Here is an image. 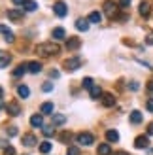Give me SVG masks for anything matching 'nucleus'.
Here are the masks:
<instances>
[{
    "label": "nucleus",
    "mask_w": 153,
    "mask_h": 155,
    "mask_svg": "<svg viewBox=\"0 0 153 155\" xmlns=\"http://www.w3.org/2000/svg\"><path fill=\"white\" fill-rule=\"evenodd\" d=\"M98 155H112L110 144H100V146H98Z\"/></svg>",
    "instance_id": "21"
},
{
    "label": "nucleus",
    "mask_w": 153,
    "mask_h": 155,
    "mask_svg": "<svg viewBox=\"0 0 153 155\" xmlns=\"http://www.w3.org/2000/svg\"><path fill=\"white\" fill-rule=\"evenodd\" d=\"M0 32L4 34V40H6L8 44H11V42H13V32H11V30L8 28V27H4V25H0Z\"/></svg>",
    "instance_id": "11"
},
{
    "label": "nucleus",
    "mask_w": 153,
    "mask_h": 155,
    "mask_svg": "<svg viewBox=\"0 0 153 155\" xmlns=\"http://www.w3.org/2000/svg\"><path fill=\"white\" fill-rule=\"evenodd\" d=\"M80 38H76V36H72V38H68V42H66V49H70V51H74V49H78L80 48Z\"/></svg>",
    "instance_id": "9"
},
{
    "label": "nucleus",
    "mask_w": 153,
    "mask_h": 155,
    "mask_svg": "<svg viewBox=\"0 0 153 155\" xmlns=\"http://www.w3.org/2000/svg\"><path fill=\"white\" fill-rule=\"evenodd\" d=\"M148 91H149L151 95H153V81H149V83H148Z\"/></svg>",
    "instance_id": "42"
},
{
    "label": "nucleus",
    "mask_w": 153,
    "mask_h": 155,
    "mask_svg": "<svg viewBox=\"0 0 153 155\" xmlns=\"http://www.w3.org/2000/svg\"><path fill=\"white\" fill-rule=\"evenodd\" d=\"M104 13L108 15L110 19L117 17V4L113 2V0H106V2H104Z\"/></svg>",
    "instance_id": "2"
},
{
    "label": "nucleus",
    "mask_w": 153,
    "mask_h": 155,
    "mask_svg": "<svg viewBox=\"0 0 153 155\" xmlns=\"http://www.w3.org/2000/svg\"><path fill=\"white\" fill-rule=\"evenodd\" d=\"M66 155H80V148H76V146H70V148L66 150Z\"/></svg>",
    "instance_id": "31"
},
{
    "label": "nucleus",
    "mask_w": 153,
    "mask_h": 155,
    "mask_svg": "<svg viewBox=\"0 0 153 155\" xmlns=\"http://www.w3.org/2000/svg\"><path fill=\"white\" fill-rule=\"evenodd\" d=\"M138 12H140V15H142V17H149V12H151V8H149V4H148V2H142Z\"/></svg>",
    "instance_id": "19"
},
{
    "label": "nucleus",
    "mask_w": 153,
    "mask_h": 155,
    "mask_svg": "<svg viewBox=\"0 0 153 155\" xmlns=\"http://www.w3.org/2000/svg\"><path fill=\"white\" fill-rule=\"evenodd\" d=\"M42 91H45V93L53 91V83H49V81H47V83H44V85H42Z\"/></svg>",
    "instance_id": "34"
},
{
    "label": "nucleus",
    "mask_w": 153,
    "mask_h": 155,
    "mask_svg": "<svg viewBox=\"0 0 153 155\" xmlns=\"http://www.w3.org/2000/svg\"><path fill=\"white\" fill-rule=\"evenodd\" d=\"M25 72H28V70H27V64H19V66L13 70V76H15V78H19V76H23Z\"/></svg>",
    "instance_id": "28"
},
{
    "label": "nucleus",
    "mask_w": 153,
    "mask_h": 155,
    "mask_svg": "<svg viewBox=\"0 0 153 155\" xmlns=\"http://www.w3.org/2000/svg\"><path fill=\"white\" fill-rule=\"evenodd\" d=\"M30 125L32 127H44V117L40 114H34L32 117H30Z\"/></svg>",
    "instance_id": "14"
},
{
    "label": "nucleus",
    "mask_w": 153,
    "mask_h": 155,
    "mask_svg": "<svg viewBox=\"0 0 153 155\" xmlns=\"http://www.w3.org/2000/svg\"><path fill=\"white\" fill-rule=\"evenodd\" d=\"M113 155H129L127 151H117V153H113Z\"/></svg>",
    "instance_id": "44"
},
{
    "label": "nucleus",
    "mask_w": 153,
    "mask_h": 155,
    "mask_svg": "<svg viewBox=\"0 0 153 155\" xmlns=\"http://www.w3.org/2000/svg\"><path fill=\"white\" fill-rule=\"evenodd\" d=\"M53 12H55V15H59V17H64V15L68 13V8H66V4L64 2H55L53 4Z\"/></svg>",
    "instance_id": "5"
},
{
    "label": "nucleus",
    "mask_w": 153,
    "mask_h": 155,
    "mask_svg": "<svg viewBox=\"0 0 153 155\" xmlns=\"http://www.w3.org/2000/svg\"><path fill=\"white\" fill-rule=\"evenodd\" d=\"M131 123H134V125H138V123H142V114L138 110H134L131 114Z\"/></svg>",
    "instance_id": "25"
},
{
    "label": "nucleus",
    "mask_w": 153,
    "mask_h": 155,
    "mask_svg": "<svg viewBox=\"0 0 153 155\" xmlns=\"http://www.w3.org/2000/svg\"><path fill=\"white\" fill-rule=\"evenodd\" d=\"M60 51V48L53 42H44V44H38L36 45V53L42 57H49V55H57Z\"/></svg>",
    "instance_id": "1"
},
{
    "label": "nucleus",
    "mask_w": 153,
    "mask_h": 155,
    "mask_svg": "<svg viewBox=\"0 0 153 155\" xmlns=\"http://www.w3.org/2000/svg\"><path fill=\"white\" fill-rule=\"evenodd\" d=\"M146 44H149V45H153V32H149V34L146 36Z\"/></svg>",
    "instance_id": "38"
},
{
    "label": "nucleus",
    "mask_w": 153,
    "mask_h": 155,
    "mask_svg": "<svg viewBox=\"0 0 153 155\" xmlns=\"http://www.w3.org/2000/svg\"><path fill=\"white\" fill-rule=\"evenodd\" d=\"M148 144H149V138L148 136H138V138H136V140H134V146H136V148H138V150H142V148H148Z\"/></svg>",
    "instance_id": "10"
},
{
    "label": "nucleus",
    "mask_w": 153,
    "mask_h": 155,
    "mask_svg": "<svg viewBox=\"0 0 153 155\" xmlns=\"http://www.w3.org/2000/svg\"><path fill=\"white\" fill-rule=\"evenodd\" d=\"M6 110H8V114H10V115H19L21 114V106L17 102H10V104L6 106Z\"/></svg>",
    "instance_id": "8"
},
{
    "label": "nucleus",
    "mask_w": 153,
    "mask_h": 155,
    "mask_svg": "<svg viewBox=\"0 0 153 155\" xmlns=\"http://www.w3.org/2000/svg\"><path fill=\"white\" fill-rule=\"evenodd\" d=\"M81 85H83L85 89H89V91H91V87H93V80H91V78H83Z\"/></svg>",
    "instance_id": "30"
},
{
    "label": "nucleus",
    "mask_w": 153,
    "mask_h": 155,
    "mask_svg": "<svg viewBox=\"0 0 153 155\" xmlns=\"http://www.w3.org/2000/svg\"><path fill=\"white\" fill-rule=\"evenodd\" d=\"M148 134H153V123H149V127H148Z\"/></svg>",
    "instance_id": "43"
},
{
    "label": "nucleus",
    "mask_w": 153,
    "mask_h": 155,
    "mask_svg": "<svg viewBox=\"0 0 153 155\" xmlns=\"http://www.w3.org/2000/svg\"><path fill=\"white\" fill-rule=\"evenodd\" d=\"M53 133H55V129H53V125L44 129V134H45V136H53Z\"/></svg>",
    "instance_id": "33"
},
{
    "label": "nucleus",
    "mask_w": 153,
    "mask_h": 155,
    "mask_svg": "<svg viewBox=\"0 0 153 155\" xmlns=\"http://www.w3.org/2000/svg\"><path fill=\"white\" fill-rule=\"evenodd\" d=\"M129 87H131L132 91H138V87H140V85H138V81H131V83H129Z\"/></svg>",
    "instance_id": "36"
},
{
    "label": "nucleus",
    "mask_w": 153,
    "mask_h": 155,
    "mask_svg": "<svg viewBox=\"0 0 153 155\" xmlns=\"http://www.w3.org/2000/svg\"><path fill=\"white\" fill-rule=\"evenodd\" d=\"M2 97H4V89L0 87V100H2Z\"/></svg>",
    "instance_id": "45"
},
{
    "label": "nucleus",
    "mask_w": 153,
    "mask_h": 155,
    "mask_svg": "<svg viewBox=\"0 0 153 155\" xmlns=\"http://www.w3.org/2000/svg\"><path fill=\"white\" fill-rule=\"evenodd\" d=\"M80 66H81V59L80 57H70V59L64 61V68H66V70H70V72L78 70Z\"/></svg>",
    "instance_id": "3"
},
{
    "label": "nucleus",
    "mask_w": 153,
    "mask_h": 155,
    "mask_svg": "<svg viewBox=\"0 0 153 155\" xmlns=\"http://www.w3.org/2000/svg\"><path fill=\"white\" fill-rule=\"evenodd\" d=\"M76 28L85 32V30H89V23H87L85 19H78V21H76Z\"/></svg>",
    "instance_id": "24"
},
{
    "label": "nucleus",
    "mask_w": 153,
    "mask_h": 155,
    "mask_svg": "<svg viewBox=\"0 0 153 155\" xmlns=\"http://www.w3.org/2000/svg\"><path fill=\"white\" fill-rule=\"evenodd\" d=\"M49 76H51V78H59V72H57V70H51Z\"/></svg>",
    "instance_id": "41"
},
{
    "label": "nucleus",
    "mask_w": 153,
    "mask_h": 155,
    "mask_svg": "<svg viewBox=\"0 0 153 155\" xmlns=\"http://www.w3.org/2000/svg\"><path fill=\"white\" fill-rule=\"evenodd\" d=\"M51 36L55 38V40H63V38H64V28H60V27H57V28H53V32H51Z\"/></svg>",
    "instance_id": "23"
},
{
    "label": "nucleus",
    "mask_w": 153,
    "mask_h": 155,
    "mask_svg": "<svg viewBox=\"0 0 153 155\" xmlns=\"http://www.w3.org/2000/svg\"><path fill=\"white\" fill-rule=\"evenodd\" d=\"M95 142V136L91 134V133H80L78 134V144H81V146H91Z\"/></svg>",
    "instance_id": "4"
},
{
    "label": "nucleus",
    "mask_w": 153,
    "mask_h": 155,
    "mask_svg": "<svg viewBox=\"0 0 153 155\" xmlns=\"http://www.w3.org/2000/svg\"><path fill=\"white\" fill-rule=\"evenodd\" d=\"M4 155H15V150L11 148V146H6V148H4Z\"/></svg>",
    "instance_id": "35"
},
{
    "label": "nucleus",
    "mask_w": 153,
    "mask_h": 155,
    "mask_svg": "<svg viewBox=\"0 0 153 155\" xmlns=\"http://www.w3.org/2000/svg\"><path fill=\"white\" fill-rule=\"evenodd\" d=\"M27 70L30 74H40L42 72V63H38V61H30V63H27Z\"/></svg>",
    "instance_id": "7"
},
{
    "label": "nucleus",
    "mask_w": 153,
    "mask_h": 155,
    "mask_svg": "<svg viewBox=\"0 0 153 155\" xmlns=\"http://www.w3.org/2000/svg\"><path fill=\"white\" fill-rule=\"evenodd\" d=\"M89 95H91V98H100L102 97V89L98 87V85H93V87H91V91H89Z\"/></svg>",
    "instance_id": "18"
},
{
    "label": "nucleus",
    "mask_w": 153,
    "mask_h": 155,
    "mask_svg": "<svg viewBox=\"0 0 153 155\" xmlns=\"http://www.w3.org/2000/svg\"><path fill=\"white\" fill-rule=\"evenodd\" d=\"M8 19L13 21V23H17L23 19V10H17V8H13V10H8Z\"/></svg>",
    "instance_id": "6"
},
{
    "label": "nucleus",
    "mask_w": 153,
    "mask_h": 155,
    "mask_svg": "<svg viewBox=\"0 0 153 155\" xmlns=\"http://www.w3.org/2000/svg\"><path fill=\"white\" fill-rule=\"evenodd\" d=\"M23 8H25L27 12H34L36 8H38V4L34 2V0H27V2H25V6H23Z\"/></svg>",
    "instance_id": "29"
},
{
    "label": "nucleus",
    "mask_w": 153,
    "mask_h": 155,
    "mask_svg": "<svg viewBox=\"0 0 153 155\" xmlns=\"http://www.w3.org/2000/svg\"><path fill=\"white\" fill-rule=\"evenodd\" d=\"M146 106H148V110H149V112H153V98L148 100V104H146Z\"/></svg>",
    "instance_id": "39"
},
{
    "label": "nucleus",
    "mask_w": 153,
    "mask_h": 155,
    "mask_svg": "<svg viewBox=\"0 0 153 155\" xmlns=\"http://www.w3.org/2000/svg\"><path fill=\"white\" fill-rule=\"evenodd\" d=\"M23 144H25L27 148H32V146L36 144V136L34 134H25L23 136Z\"/></svg>",
    "instance_id": "17"
},
{
    "label": "nucleus",
    "mask_w": 153,
    "mask_h": 155,
    "mask_svg": "<svg viewBox=\"0 0 153 155\" xmlns=\"http://www.w3.org/2000/svg\"><path fill=\"white\" fill-rule=\"evenodd\" d=\"M27 0H13V4H17V6H25Z\"/></svg>",
    "instance_id": "40"
},
{
    "label": "nucleus",
    "mask_w": 153,
    "mask_h": 155,
    "mask_svg": "<svg viewBox=\"0 0 153 155\" xmlns=\"http://www.w3.org/2000/svg\"><path fill=\"white\" fill-rule=\"evenodd\" d=\"M51 148H53V144H51V142H47V140L40 144V151H42L44 155H45V153H49V151H51Z\"/></svg>",
    "instance_id": "26"
},
{
    "label": "nucleus",
    "mask_w": 153,
    "mask_h": 155,
    "mask_svg": "<svg viewBox=\"0 0 153 155\" xmlns=\"http://www.w3.org/2000/svg\"><path fill=\"white\" fill-rule=\"evenodd\" d=\"M106 138H108V142H117L119 140V133L117 130H106Z\"/></svg>",
    "instance_id": "22"
},
{
    "label": "nucleus",
    "mask_w": 153,
    "mask_h": 155,
    "mask_svg": "<svg viewBox=\"0 0 153 155\" xmlns=\"http://www.w3.org/2000/svg\"><path fill=\"white\" fill-rule=\"evenodd\" d=\"M10 61H11V57L8 55L6 51H0V68H6L8 64H10Z\"/></svg>",
    "instance_id": "15"
},
{
    "label": "nucleus",
    "mask_w": 153,
    "mask_h": 155,
    "mask_svg": "<svg viewBox=\"0 0 153 155\" xmlns=\"http://www.w3.org/2000/svg\"><path fill=\"white\" fill-rule=\"evenodd\" d=\"M17 95H19L21 98H27V97L30 95V89L27 87V85H19V87H17Z\"/></svg>",
    "instance_id": "20"
},
{
    "label": "nucleus",
    "mask_w": 153,
    "mask_h": 155,
    "mask_svg": "<svg viewBox=\"0 0 153 155\" xmlns=\"http://www.w3.org/2000/svg\"><path fill=\"white\" fill-rule=\"evenodd\" d=\"M102 104H104L106 108H112L113 104H116V98H113V95H110V93L102 95Z\"/></svg>",
    "instance_id": "13"
},
{
    "label": "nucleus",
    "mask_w": 153,
    "mask_h": 155,
    "mask_svg": "<svg viewBox=\"0 0 153 155\" xmlns=\"http://www.w3.org/2000/svg\"><path fill=\"white\" fill-rule=\"evenodd\" d=\"M51 123H53V127H55V125H64V123H66V115H63V114H53Z\"/></svg>",
    "instance_id": "12"
},
{
    "label": "nucleus",
    "mask_w": 153,
    "mask_h": 155,
    "mask_svg": "<svg viewBox=\"0 0 153 155\" xmlns=\"http://www.w3.org/2000/svg\"><path fill=\"white\" fill-rule=\"evenodd\" d=\"M6 133H8V136H17V129H15V127H8Z\"/></svg>",
    "instance_id": "32"
},
{
    "label": "nucleus",
    "mask_w": 153,
    "mask_h": 155,
    "mask_svg": "<svg viewBox=\"0 0 153 155\" xmlns=\"http://www.w3.org/2000/svg\"><path fill=\"white\" fill-rule=\"evenodd\" d=\"M100 19H102V15L98 12H91L89 13V23H100Z\"/></svg>",
    "instance_id": "27"
},
{
    "label": "nucleus",
    "mask_w": 153,
    "mask_h": 155,
    "mask_svg": "<svg viewBox=\"0 0 153 155\" xmlns=\"http://www.w3.org/2000/svg\"><path fill=\"white\" fill-rule=\"evenodd\" d=\"M119 6L121 8H129L131 6V0H119Z\"/></svg>",
    "instance_id": "37"
},
{
    "label": "nucleus",
    "mask_w": 153,
    "mask_h": 155,
    "mask_svg": "<svg viewBox=\"0 0 153 155\" xmlns=\"http://www.w3.org/2000/svg\"><path fill=\"white\" fill-rule=\"evenodd\" d=\"M53 110H55V108H53V102H44L42 108H40V112L45 114V115H53Z\"/></svg>",
    "instance_id": "16"
}]
</instances>
